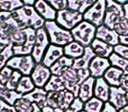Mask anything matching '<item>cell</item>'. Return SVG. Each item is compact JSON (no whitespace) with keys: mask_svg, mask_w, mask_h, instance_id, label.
<instances>
[{"mask_svg":"<svg viewBox=\"0 0 128 112\" xmlns=\"http://www.w3.org/2000/svg\"><path fill=\"white\" fill-rule=\"evenodd\" d=\"M37 13L45 21H55L57 11L45 0H38L34 5Z\"/></svg>","mask_w":128,"mask_h":112,"instance_id":"cell-16","label":"cell"},{"mask_svg":"<svg viewBox=\"0 0 128 112\" xmlns=\"http://www.w3.org/2000/svg\"><path fill=\"white\" fill-rule=\"evenodd\" d=\"M95 38L99 40L105 42L112 46L119 44V36L113 29L108 28L105 25H102L96 27V36Z\"/></svg>","mask_w":128,"mask_h":112,"instance_id":"cell-13","label":"cell"},{"mask_svg":"<svg viewBox=\"0 0 128 112\" xmlns=\"http://www.w3.org/2000/svg\"><path fill=\"white\" fill-rule=\"evenodd\" d=\"M123 75L124 73L121 69L110 66L104 73L103 78L110 85V87H119L121 77L123 76Z\"/></svg>","mask_w":128,"mask_h":112,"instance_id":"cell-24","label":"cell"},{"mask_svg":"<svg viewBox=\"0 0 128 112\" xmlns=\"http://www.w3.org/2000/svg\"><path fill=\"white\" fill-rule=\"evenodd\" d=\"M73 61H74L73 59H70V58L63 55L62 58H60V59L50 68L51 74L54 75L60 76L65 70L68 69V68H71L72 65H73Z\"/></svg>","mask_w":128,"mask_h":112,"instance_id":"cell-25","label":"cell"},{"mask_svg":"<svg viewBox=\"0 0 128 112\" xmlns=\"http://www.w3.org/2000/svg\"><path fill=\"white\" fill-rule=\"evenodd\" d=\"M44 89L46 92H55V91L58 92V91L66 90L65 82H64L63 78L62 76L52 75L49 81L44 87Z\"/></svg>","mask_w":128,"mask_h":112,"instance_id":"cell-26","label":"cell"},{"mask_svg":"<svg viewBox=\"0 0 128 112\" xmlns=\"http://www.w3.org/2000/svg\"><path fill=\"white\" fill-rule=\"evenodd\" d=\"M96 1H98V0H82V4H81L78 11L82 13V14H84V13L90 7H91Z\"/></svg>","mask_w":128,"mask_h":112,"instance_id":"cell-42","label":"cell"},{"mask_svg":"<svg viewBox=\"0 0 128 112\" xmlns=\"http://www.w3.org/2000/svg\"><path fill=\"white\" fill-rule=\"evenodd\" d=\"M76 96L74 94L68 90L48 92L46 103L48 106L51 107L57 112H64L70 107Z\"/></svg>","mask_w":128,"mask_h":112,"instance_id":"cell-4","label":"cell"},{"mask_svg":"<svg viewBox=\"0 0 128 112\" xmlns=\"http://www.w3.org/2000/svg\"><path fill=\"white\" fill-rule=\"evenodd\" d=\"M12 17L18 22L21 29L32 28L34 30L44 26L45 20L35 11L34 6L24 4L21 8L12 12Z\"/></svg>","mask_w":128,"mask_h":112,"instance_id":"cell-1","label":"cell"},{"mask_svg":"<svg viewBox=\"0 0 128 112\" xmlns=\"http://www.w3.org/2000/svg\"><path fill=\"white\" fill-rule=\"evenodd\" d=\"M63 55L64 52L62 46L50 44L48 46V47L46 48V52H45L43 59L41 61V64L46 66V68H50Z\"/></svg>","mask_w":128,"mask_h":112,"instance_id":"cell-14","label":"cell"},{"mask_svg":"<svg viewBox=\"0 0 128 112\" xmlns=\"http://www.w3.org/2000/svg\"><path fill=\"white\" fill-rule=\"evenodd\" d=\"M67 2H68V6H67L68 9L72 11H78L82 0H67Z\"/></svg>","mask_w":128,"mask_h":112,"instance_id":"cell-43","label":"cell"},{"mask_svg":"<svg viewBox=\"0 0 128 112\" xmlns=\"http://www.w3.org/2000/svg\"><path fill=\"white\" fill-rule=\"evenodd\" d=\"M119 87H120L123 90L126 91V93H128V75H123V76L121 77Z\"/></svg>","mask_w":128,"mask_h":112,"instance_id":"cell-44","label":"cell"},{"mask_svg":"<svg viewBox=\"0 0 128 112\" xmlns=\"http://www.w3.org/2000/svg\"><path fill=\"white\" fill-rule=\"evenodd\" d=\"M108 59L110 63V66L119 68L123 71L124 75H128V60L121 57L115 53H112Z\"/></svg>","mask_w":128,"mask_h":112,"instance_id":"cell-29","label":"cell"},{"mask_svg":"<svg viewBox=\"0 0 128 112\" xmlns=\"http://www.w3.org/2000/svg\"><path fill=\"white\" fill-rule=\"evenodd\" d=\"M13 51H12V45L10 44L0 53V71L3 68L6 66L7 61L13 56Z\"/></svg>","mask_w":128,"mask_h":112,"instance_id":"cell-34","label":"cell"},{"mask_svg":"<svg viewBox=\"0 0 128 112\" xmlns=\"http://www.w3.org/2000/svg\"><path fill=\"white\" fill-rule=\"evenodd\" d=\"M45 1L48 2L56 11L66 9L68 6L67 0H45Z\"/></svg>","mask_w":128,"mask_h":112,"instance_id":"cell-38","label":"cell"},{"mask_svg":"<svg viewBox=\"0 0 128 112\" xmlns=\"http://www.w3.org/2000/svg\"><path fill=\"white\" fill-rule=\"evenodd\" d=\"M20 28V26L18 25V22L12 16L9 17L0 25V37L9 40L12 34Z\"/></svg>","mask_w":128,"mask_h":112,"instance_id":"cell-21","label":"cell"},{"mask_svg":"<svg viewBox=\"0 0 128 112\" xmlns=\"http://www.w3.org/2000/svg\"><path fill=\"white\" fill-rule=\"evenodd\" d=\"M110 85L105 82L103 77L95 80L94 84V97L101 100L104 103L109 101L110 96Z\"/></svg>","mask_w":128,"mask_h":112,"instance_id":"cell-18","label":"cell"},{"mask_svg":"<svg viewBox=\"0 0 128 112\" xmlns=\"http://www.w3.org/2000/svg\"><path fill=\"white\" fill-rule=\"evenodd\" d=\"M51 75L50 68H46L41 63H38L34 68L30 76L36 88H44L49 81Z\"/></svg>","mask_w":128,"mask_h":112,"instance_id":"cell-11","label":"cell"},{"mask_svg":"<svg viewBox=\"0 0 128 112\" xmlns=\"http://www.w3.org/2000/svg\"><path fill=\"white\" fill-rule=\"evenodd\" d=\"M106 10V0H98L91 7L82 14L84 20L92 24L96 27L104 25Z\"/></svg>","mask_w":128,"mask_h":112,"instance_id":"cell-7","label":"cell"},{"mask_svg":"<svg viewBox=\"0 0 128 112\" xmlns=\"http://www.w3.org/2000/svg\"><path fill=\"white\" fill-rule=\"evenodd\" d=\"M21 1L23 2L24 4H26V5L34 6V4L36 3V1H38V0H21Z\"/></svg>","mask_w":128,"mask_h":112,"instance_id":"cell-50","label":"cell"},{"mask_svg":"<svg viewBox=\"0 0 128 112\" xmlns=\"http://www.w3.org/2000/svg\"><path fill=\"white\" fill-rule=\"evenodd\" d=\"M46 96H48V92L45 90L44 88H35L32 92L24 95L23 97L42 109L48 106Z\"/></svg>","mask_w":128,"mask_h":112,"instance_id":"cell-17","label":"cell"},{"mask_svg":"<svg viewBox=\"0 0 128 112\" xmlns=\"http://www.w3.org/2000/svg\"><path fill=\"white\" fill-rule=\"evenodd\" d=\"M6 66L11 68L12 69L18 71L22 74V75L30 76L34 68H35L36 62L32 57V55H13L7 61Z\"/></svg>","mask_w":128,"mask_h":112,"instance_id":"cell-6","label":"cell"},{"mask_svg":"<svg viewBox=\"0 0 128 112\" xmlns=\"http://www.w3.org/2000/svg\"><path fill=\"white\" fill-rule=\"evenodd\" d=\"M101 112H118V110L109 102H106V103H104V106Z\"/></svg>","mask_w":128,"mask_h":112,"instance_id":"cell-45","label":"cell"},{"mask_svg":"<svg viewBox=\"0 0 128 112\" xmlns=\"http://www.w3.org/2000/svg\"><path fill=\"white\" fill-rule=\"evenodd\" d=\"M118 112H128V104L126 105V106H124V108L118 110Z\"/></svg>","mask_w":128,"mask_h":112,"instance_id":"cell-53","label":"cell"},{"mask_svg":"<svg viewBox=\"0 0 128 112\" xmlns=\"http://www.w3.org/2000/svg\"><path fill=\"white\" fill-rule=\"evenodd\" d=\"M95 57V53H93L90 46H86L84 53L82 57L76 59L73 61L72 68L75 69H89L90 63L91 60Z\"/></svg>","mask_w":128,"mask_h":112,"instance_id":"cell-22","label":"cell"},{"mask_svg":"<svg viewBox=\"0 0 128 112\" xmlns=\"http://www.w3.org/2000/svg\"><path fill=\"white\" fill-rule=\"evenodd\" d=\"M114 53L118 54L119 56L128 60V46L118 44L114 46Z\"/></svg>","mask_w":128,"mask_h":112,"instance_id":"cell-40","label":"cell"},{"mask_svg":"<svg viewBox=\"0 0 128 112\" xmlns=\"http://www.w3.org/2000/svg\"><path fill=\"white\" fill-rule=\"evenodd\" d=\"M84 102L81 101L78 97H76L70 107L66 110H64V112H81L84 110Z\"/></svg>","mask_w":128,"mask_h":112,"instance_id":"cell-37","label":"cell"},{"mask_svg":"<svg viewBox=\"0 0 128 112\" xmlns=\"http://www.w3.org/2000/svg\"><path fill=\"white\" fill-rule=\"evenodd\" d=\"M119 44L128 46V35L120 36V37H119Z\"/></svg>","mask_w":128,"mask_h":112,"instance_id":"cell-48","label":"cell"},{"mask_svg":"<svg viewBox=\"0 0 128 112\" xmlns=\"http://www.w3.org/2000/svg\"><path fill=\"white\" fill-rule=\"evenodd\" d=\"M84 20L82 14L78 11H72L68 8L57 11L55 22L62 28L71 31Z\"/></svg>","mask_w":128,"mask_h":112,"instance_id":"cell-5","label":"cell"},{"mask_svg":"<svg viewBox=\"0 0 128 112\" xmlns=\"http://www.w3.org/2000/svg\"><path fill=\"white\" fill-rule=\"evenodd\" d=\"M114 1H116L117 3H118V4H126V3H128V0H114Z\"/></svg>","mask_w":128,"mask_h":112,"instance_id":"cell-54","label":"cell"},{"mask_svg":"<svg viewBox=\"0 0 128 112\" xmlns=\"http://www.w3.org/2000/svg\"><path fill=\"white\" fill-rule=\"evenodd\" d=\"M8 45H10V42L8 39H3V38L0 37V53H1Z\"/></svg>","mask_w":128,"mask_h":112,"instance_id":"cell-47","label":"cell"},{"mask_svg":"<svg viewBox=\"0 0 128 112\" xmlns=\"http://www.w3.org/2000/svg\"><path fill=\"white\" fill-rule=\"evenodd\" d=\"M22 76H23V75H22L21 73H20V72L17 71V70H13L11 77H10V79L8 80V82H6V88L9 89L10 90L16 91L18 84V82H20Z\"/></svg>","mask_w":128,"mask_h":112,"instance_id":"cell-35","label":"cell"},{"mask_svg":"<svg viewBox=\"0 0 128 112\" xmlns=\"http://www.w3.org/2000/svg\"><path fill=\"white\" fill-rule=\"evenodd\" d=\"M24 30H25L26 35V42L21 46H12L13 54L15 56L32 54L36 39V30L32 28H26Z\"/></svg>","mask_w":128,"mask_h":112,"instance_id":"cell-10","label":"cell"},{"mask_svg":"<svg viewBox=\"0 0 128 112\" xmlns=\"http://www.w3.org/2000/svg\"><path fill=\"white\" fill-rule=\"evenodd\" d=\"M124 18L123 5L114 0H106V10L104 25L113 29V26L119 19Z\"/></svg>","mask_w":128,"mask_h":112,"instance_id":"cell-9","label":"cell"},{"mask_svg":"<svg viewBox=\"0 0 128 112\" xmlns=\"http://www.w3.org/2000/svg\"><path fill=\"white\" fill-rule=\"evenodd\" d=\"M32 112H42V110H41L38 105H36L34 103V110H32Z\"/></svg>","mask_w":128,"mask_h":112,"instance_id":"cell-52","label":"cell"},{"mask_svg":"<svg viewBox=\"0 0 128 112\" xmlns=\"http://www.w3.org/2000/svg\"><path fill=\"white\" fill-rule=\"evenodd\" d=\"M44 28L48 35L50 44L63 47L74 40L71 32L60 27L55 21H45Z\"/></svg>","mask_w":128,"mask_h":112,"instance_id":"cell-2","label":"cell"},{"mask_svg":"<svg viewBox=\"0 0 128 112\" xmlns=\"http://www.w3.org/2000/svg\"><path fill=\"white\" fill-rule=\"evenodd\" d=\"M96 31V27L95 25L85 20H82L70 32L73 36L74 40L86 47V46H90L92 41L95 39Z\"/></svg>","mask_w":128,"mask_h":112,"instance_id":"cell-3","label":"cell"},{"mask_svg":"<svg viewBox=\"0 0 128 112\" xmlns=\"http://www.w3.org/2000/svg\"><path fill=\"white\" fill-rule=\"evenodd\" d=\"M13 72V69H12L11 68L6 66L4 68H3L0 71V83L6 85V82H8V80L11 77L12 74Z\"/></svg>","mask_w":128,"mask_h":112,"instance_id":"cell-39","label":"cell"},{"mask_svg":"<svg viewBox=\"0 0 128 112\" xmlns=\"http://www.w3.org/2000/svg\"><path fill=\"white\" fill-rule=\"evenodd\" d=\"M41 110H42V112H57L56 110L52 109L51 107H49V106L44 107V108H42Z\"/></svg>","mask_w":128,"mask_h":112,"instance_id":"cell-51","label":"cell"},{"mask_svg":"<svg viewBox=\"0 0 128 112\" xmlns=\"http://www.w3.org/2000/svg\"><path fill=\"white\" fill-rule=\"evenodd\" d=\"M113 30L118 34L119 37L128 35V21L124 18L119 19L114 25Z\"/></svg>","mask_w":128,"mask_h":112,"instance_id":"cell-36","label":"cell"},{"mask_svg":"<svg viewBox=\"0 0 128 112\" xmlns=\"http://www.w3.org/2000/svg\"><path fill=\"white\" fill-rule=\"evenodd\" d=\"M81 112H84V110H82V111H81Z\"/></svg>","mask_w":128,"mask_h":112,"instance_id":"cell-56","label":"cell"},{"mask_svg":"<svg viewBox=\"0 0 128 112\" xmlns=\"http://www.w3.org/2000/svg\"><path fill=\"white\" fill-rule=\"evenodd\" d=\"M96 79L90 76L87 80H85L79 87V92L77 97L82 102L85 103L88 100L94 96V84Z\"/></svg>","mask_w":128,"mask_h":112,"instance_id":"cell-20","label":"cell"},{"mask_svg":"<svg viewBox=\"0 0 128 112\" xmlns=\"http://www.w3.org/2000/svg\"><path fill=\"white\" fill-rule=\"evenodd\" d=\"M126 97H127V103H128V93H126Z\"/></svg>","mask_w":128,"mask_h":112,"instance_id":"cell-55","label":"cell"},{"mask_svg":"<svg viewBox=\"0 0 128 112\" xmlns=\"http://www.w3.org/2000/svg\"><path fill=\"white\" fill-rule=\"evenodd\" d=\"M90 47L92 49L93 53H95V56H98V57L108 59L110 56V54L114 53V46H110V45L107 44L105 42H103V41L99 40L96 38L91 43Z\"/></svg>","mask_w":128,"mask_h":112,"instance_id":"cell-19","label":"cell"},{"mask_svg":"<svg viewBox=\"0 0 128 112\" xmlns=\"http://www.w3.org/2000/svg\"><path fill=\"white\" fill-rule=\"evenodd\" d=\"M123 10H124V18L128 21V3L123 4Z\"/></svg>","mask_w":128,"mask_h":112,"instance_id":"cell-49","label":"cell"},{"mask_svg":"<svg viewBox=\"0 0 128 112\" xmlns=\"http://www.w3.org/2000/svg\"><path fill=\"white\" fill-rule=\"evenodd\" d=\"M12 16V13L11 12H6V11H0V25L6 18H8L9 17Z\"/></svg>","mask_w":128,"mask_h":112,"instance_id":"cell-46","label":"cell"},{"mask_svg":"<svg viewBox=\"0 0 128 112\" xmlns=\"http://www.w3.org/2000/svg\"><path fill=\"white\" fill-rule=\"evenodd\" d=\"M13 106L18 112H32L34 110V103L24 98L23 96L17 100Z\"/></svg>","mask_w":128,"mask_h":112,"instance_id":"cell-33","label":"cell"},{"mask_svg":"<svg viewBox=\"0 0 128 112\" xmlns=\"http://www.w3.org/2000/svg\"><path fill=\"white\" fill-rule=\"evenodd\" d=\"M26 35L24 29H18L16 32H14L12 36L9 38V42L12 46H21L26 42Z\"/></svg>","mask_w":128,"mask_h":112,"instance_id":"cell-32","label":"cell"},{"mask_svg":"<svg viewBox=\"0 0 128 112\" xmlns=\"http://www.w3.org/2000/svg\"><path fill=\"white\" fill-rule=\"evenodd\" d=\"M84 50H85V47L75 40L63 46L64 55L73 60L82 57L84 53Z\"/></svg>","mask_w":128,"mask_h":112,"instance_id":"cell-23","label":"cell"},{"mask_svg":"<svg viewBox=\"0 0 128 112\" xmlns=\"http://www.w3.org/2000/svg\"><path fill=\"white\" fill-rule=\"evenodd\" d=\"M49 45L50 41L44 26L36 30L35 42H34V49H32V54H31L32 57L34 58V61L36 62V64L41 63L45 52H46V48L48 47Z\"/></svg>","mask_w":128,"mask_h":112,"instance_id":"cell-8","label":"cell"},{"mask_svg":"<svg viewBox=\"0 0 128 112\" xmlns=\"http://www.w3.org/2000/svg\"><path fill=\"white\" fill-rule=\"evenodd\" d=\"M108 102L112 106L115 107L117 110L124 108L128 104L126 92L123 90L120 87H110Z\"/></svg>","mask_w":128,"mask_h":112,"instance_id":"cell-15","label":"cell"},{"mask_svg":"<svg viewBox=\"0 0 128 112\" xmlns=\"http://www.w3.org/2000/svg\"><path fill=\"white\" fill-rule=\"evenodd\" d=\"M0 11H1V10H0Z\"/></svg>","mask_w":128,"mask_h":112,"instance_id":"cell-57","label":"cell"},{"mask_svg":"<svg viewBox=\"0 0 128 112\" xmlns=\"http://www.w3.org/2000/svg\"><path fill=\"white\" fill-rule=\"evenodd\" d=\"M24 5L21 0H0V10L6 12H13Z\"/></svg>","mask_w":128,"mask_h":112,"instance_id":"cell-30","label":"cell"},{"mask_svg":"<svg viewBox=\"0 0 128 112\" xmlns=\"http://www.w3.org/2000/svg\"><path fill=\"white\" fill-rule=\"evenodd\" d=\"M22 95L18 94V92L14 90H10L6 88V85L0 83V99L6 102L11 105H13L15 102L18 99L22 97Z\"/></svg>","mask_w":128,"mask_h":112,"instance_id":"cell-27","label":"cell"},{"mask_svg":"<svg viewBox=\"0 0 128 112\" xmlns=\"http://www.w3.org/2000/svg\"><path fill=\"white\" fill-rule=\"evenodd\" d=\"M35 88L36 87L34 85L31 76L23 75L18 84V87L16 89V92H18V94L24 96V95L32 92Z\"/></svg>","mask_w":128,"mask_h":112,"instance_id":"cell-28","label":"cell"},{"mask_svg":"<svg viewBox=\"0 0 128 112\" xmlns=\"http://www.w3.org/2000/svg\"><path fill=\"white\" fill-rule=\"evenodd\" d=\"M110 67V63L109 59L107 58H102L98 56H95L91 60L89 66L90 75L91 77L95 79L103 77L106 70Z\"/></svg>","mask_w":128,"mask_h":112,"instance_id":"cell-12","label":"cell"},{"mask_svg":"<svg viewBox=\"0 0 128 112\" xmlns=\"http://www.w3.org/2000/svg\"><path fill=\"white\" fill-rule=\"evenodd\" d=\"M0 112H18L13 105L0 99Z\"/></svg>","mask_w":128,"mask_h":112,"instance_id":"cell-41","label":"cell"},{"mask_svg":"<svg viewBox=\"0 0 128 112\" xmlns=\"http://www.w3.org/2000/svg\"><path fill=\"white\" fill-rule=\"evenodd\" d=\"M104 102L98 98L94 97L90 98L85 102L84 104V112H101L104 106Z\"/></svg>","mask_w":128,"mask_h":112,"instance_id":"cell-31","label":"cell"}]
</instances>
